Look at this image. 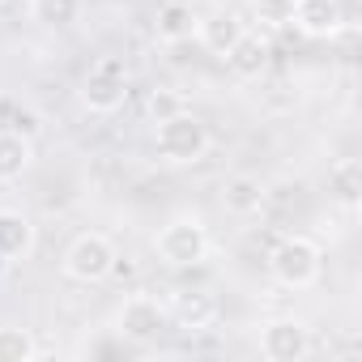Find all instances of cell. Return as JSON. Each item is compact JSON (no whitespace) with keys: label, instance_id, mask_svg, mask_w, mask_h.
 Wrapping results in <instances>:
<instances>
[{"label":"cell","instance_id":"2e32d148","mask_svg":"<svg viewBox=\"0 0 362 362\" xmlns=\"http://www.w3.org/2000/svg\"><path fill=\"white\" fill-rule=\"evenodd\" d=\"M269 56H273V47H269L260 35H252V30H247V35L235 43V52L226 56V64H230L239 77H260V73H264V64H269Z\"/></svg>","mask_w":362,"mask_h":362},{"label":"cell","instance_id":"ba28073f","mask_svg":"<svg viewBox=\"0 0 362 362\" xmlns=\"http://www.w3.org/2000/svg\"><path fill=\"white\" fill-rule=\"evenodd\" d=\"M341 22H345L341 0H294V13H290V26H298L307 39H332Z\"/></svg>","mask_w":362,"mask_h":362},{"label":"cell","instance_id":"30bf717a","mask_svg":"<svg viewBox=\"0 0 362 362\" xmlns=\"http://www.w3.org/2000/svg\"><path fill=\"white\" fill-rule=\"evenodd\" d=\"M197 26H201V18H197V9L188 5V0H166V5H158V18H153L158 43L179 47V43L197 39Z\"/></svg>","mask_w":362,"mask_h":362},{"label":"cell","instance_id":"9c48e42d","mask_svg":"<svg viewBox=\"0 0 362 362\" xmlns=\"http://www.w3.org/2000/svg\"><path fill=\"white\" fill-rule=\"evenodd\" d=\"M166 315L184 328V332H205L218 320V298L209 290H179L175 303L166 307Z\"/></svg>","mask_w":362,"mask_h":362},{"label":"cell","instance_id":"7c38bea8","mask_svg":"<svg viewBox=\"0 0 362 362\" xmlns=\"http://www.w3.org/2000/svg\"><path fill=\"white\" fill-rule=\"evenodd\" d=\"M264 201H269V192H264V184H260L256 175H230L226 184H222V205H226V214H235V218L260 214Z\"/></svg>","mask_w":362,"mask_h":362},{"label":"cell","instance_id":"9a60e30c","mask_svg":"<svg viewBox=\"0 0 362 362\" xmlns=\"http://www.w3.org/2000/svg\"><path fill=\"white\" fill-rule=\"evenodd\" d=\"M35 247V226L22 214H0V256L5 260H26Z\"/></svg>","mask_w":362,"mask_h":362},{"label":"cell","instance_id":"5bb4252c","mask_svg":"<svg viewBox=\"0 0 362 362\" xmlns=\"http://www.w3.org/2000/svg\"><path fill=\"white\" fill-rule=\"evenodd\" d=\"M328 197H332L341 209H349V214L362 205V162H358V158L332 162V170H328Z\"/></svg>","mask_w":362,"mask_h":362},{"label":"cell","instance_id":"6da1fadb","mask_svg":"<svg viewBox=\"0 0 362 362\" xmlns=\"http://www.w3.org/2000/svg\"><path fill=\"white\" fill-rule=\"evenodd\" d=\"M153 149L166 166H192L209 153V132L192 111H179V115L153 124Z\"/></svg>","mask_w":362,"mask_h":362},{"label":"cell","instance_id":"8fae6325","mask_svg":"<svg viewBox=\"0 0 362 362\" xmlns=\"http://www.w3.org/2000/svg\"><path fill=\"white\" fill-rule=\"evenodd\" d=\"M247 35V22L239 18V13H209V18H201V26H197V39H201V47L209 52V56H230L235 52V43Z\"/></svg>","mask_w":362,"mask_h":362},{"label":"cell","instance_id":"52a82bcc","mask_svg":"<svg viewBox=\"0 0 362 362\" xmlns=\"http://www.w3.org/2000/svg\"><path fill=\"white\" fill-rule=\"evenodd\" d=\"M166 320L170 315H166L162 298H153V294H128L124 307H119V315H115V328H119V337L145 345V341H158V332L166 328Z\"/></svg>","mask_w":362,"mask_h":362},{"label":"cell","instance_id":"3957f363","mask_svg":"<svg viewBox=\"0 0 362 362\" xmlns=\"http://www.w3.org/2000/svg\"><path fill=\"white\" fill-rule=\"evenodd\" d=\"M269 273H273V281L286 286V290H307V286H315L320 273H324V252H320L315 239L290 235V239H281V243L269 252Z\"/></svg>","mask_w":362,"mask_h":362},{"label":"cell","instance_id":"4fadbf2b","mask_svg":"<svg viewBox=\"0 0 362 362\" xmlns=\"http://www.w3.org/2000/svg\"><path fill=\"white\" fill-rule=\"evenodd\" d=\"M35 162V141L22 136L18 128H0V184L22 179Z\"/></svg>","mask_w":362,"mask_h":362},{"label":"cell","instance_id":"e0dca14e","mask_svg":"<svg viewBox=\"0 0 362 362\" xmlns=\"http://www.w3.org/2000/svg\"><path fill=\"white\" fill-rule=\"evenodd\" d=\"M81 13H86V0H30V18L39 26H52V30L81 22Z\"/></svg>","mask_w":362,"mask_h":362},{"label":"cell","instance_id":"ffe728a7","mask_svg":"<svg viewBox=\"0 0 362 362\" xmlns=\"http://www.w3.org/2000/svg\"><path fill=\"white\" fill-rule=\"evenodd\" d=\"M290 13H294V0H252V18L269 30L290 26Z\"/></svg>","mask_w":362,"mask_h":362},{"label":"cell","instance_id":"277c9868","mask_svg":"<svg viewBox=\"0 0 362 362\" xmlns=\"http://www.w3.org/2000/svg\"><path fill=\"white\" fill-rule=\"evenodd\" d=\"M115 260H119L115 243H111L107 235L90 230V235H77V239L69 243V252H64L60 269H64V277H69V281L98 286V281H107V277L115 273Z\"/></svg>","mask_w":362,"mask_h":362},{"label":"cell","instance_id":"8992f818","mask_svg":"<svg viewBox=\"0 0 362 362\" xmlns=\"http://www.w3.org/2000/svg\"><path fill=\"white\" fill-rule=\"evenodd\" d=\"M260 354L269 362H303L311 354V328L294 315H277L260 324Z\"/></svg>","mask_w":362,"mask_h":362},{"label":"cell","instance_id":"d6986e66","mask_svg":"<svg viewBox=\"0 0 362 362\" xmlns=\"http://www.w3.org/2000/svg\"><path fill=\"white\" fill-rule=\"evenodd\" d=\"M145 111H149L153 124H162V119H170V115H179V111H188V98L179 94V90H170V86H158V90L149 94Z\"/></svg>","mask_w":362,"mask_h":362},{"label":"cell","instance_id":"ac0fdd59","mask_svg":"<svg viewBox=\"0 0 362 362\" xmlns=\"http://www.w3.org/2000/svg\"><path fill=\"white\" fill-rule=\"evenodd\" d=\"M35 354H39V345L26 328H13V324L0 328V362H30Z\"/></svg>","mask_w":362,"mask_h":362},{"label":"cell","instance_id":"5b68a950","mask_svg":"<svg viewBox=\"0 0 362 362\" xmlns=\"http://www.w3.org/2000/svg\"><path fill=\"white\" fill-rule=\"evenodd\" d=\"M128 103V69L119 56H103L81 77V107L94 115H115Z\"/></svg>","mask_w":362,"mask_h":362},{"label":"cell","instance_id":"7a4b0ae2","mask_svg":"<svg viewBox=\"0 0 362 362\" xmlns=\"http://www.w3.org/2000/svg\"><path fill=\"white\" fill-rule=\"evenodd\" d=\"M153 252H158V260L170 264V269H197V264H205V256H209V230H205V222H201L197 214H179V218H170V222L158 230Z\"/></svg>","mask_w":362,"mask_h":362}]
</instances>
